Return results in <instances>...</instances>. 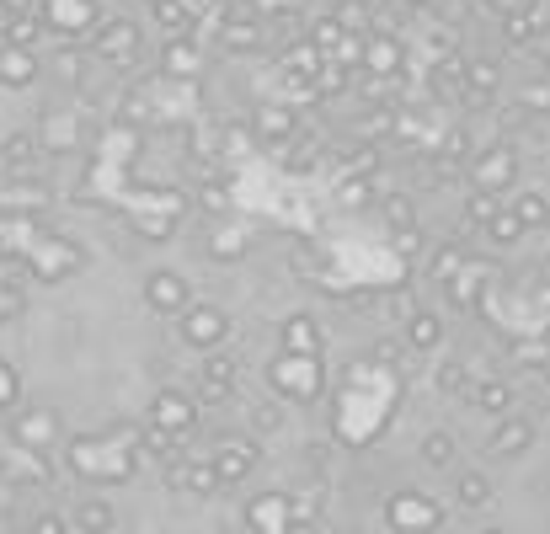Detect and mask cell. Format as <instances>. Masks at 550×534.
<instances>
[{
  "label": "cell",
  "mask_w": 550,
  "mask_h": 534,
  "mask_svg": "<svg viewBox=\"0 0 550 534\" xmlns=\"http://www.w3.org/2000/svg\"><path fill=\"white\" fill-rule=\"evenodd\" d=\"M486 235H492L497 246H513V241H524V225H518V219H513L508 209H497V219L486 225Z\"/></svg>",
  "instance_id": "36"
},
{
  "label": "cell",
  "mask_w": 550,
  "mask_h": 534,
  "mask_svg": "<svg viewBox=\"0 0 550 534\" xmlns=\"http://www.w3.org/2000/svg\"><path fill=\"white\" fill-rule=\"evenodd\" d=\"M54 70L65 75V81H81V59H75V49H65V54H59V59H54Z\"/></svg>",
  "instance_id": "40"
},
{
  "label": "cell",
  "mask_w": 550,
  "mask_h": 534,
  "mask_svg": "<svg viewBox=\"0 0 550 534\" xmlns=\"http://www.w3.org/2000/svg\"><path fill=\"white\" fill-rule=\"evenodd\" d=\"M246 518H251V529H257V534H289V497H262V502H251Z\"/></svg>",
  "instance_id": "19"
},
{
  "label": "cell",
  "mask_w": 550,
  "mask_h": 534,
  "mask_svg": "<svg viewBox=\"0 0 550 534\" xmlns=\"http://www.w3.org/2000/svg\"><path fill=\"white\" fill-rule=\"evenodd\" d=\"M155 428L161 433H171V438H187L193 433V422H198V412H193V401L182 396V390H161V396H155Z\"/></svg>",
  "instance_id": "9"
},
{
  "label": "cell",
  "mask_w": 550,
  "mask_h": 534,
  "mask_svg": "<svg viewBox=\"0 0 550 534\" xmlns=\"http://www.w3.org/2000/svg\"><path fill=\"white\" fill-rule=\"evenodd\" d=\"M385 524L401 529V534H433L438 524H444V508L428 502V497H417V492H396L385 502Z\"/></svg>",
  "instance_id": "2"
},
{
  "label": "cell",
  "mask_w": 550,
  "mask_h": 534,
  "mask_svg": "<svg viewBox=\"0 0 550 534\" xmlns=\"http://www.w3.org/2000/svg\"><path fill=\"white\" fill-rule=\"evenodd\" d=\"M529 444H534V422L529 417H502L492 428V438H486V454H492V460H518V454H529Z\"/></svg>",
  "instance_id": "7"
},
{
  "label": "cell",
  "mask_w": 550,
  "mask_h": 534,
  "mask_svg": "<svg viewBox=\"0 0 550 534\" xmlns=\"http://www.w3.org/2000/svg\"><path fill=\"white\" fill-rule=\"evenodd\" d=\"M225 337H230V316L219 305H187L182 310V342H187V348L214 353Z\"/></svg>",
  "instance_id": "3"
},
{
  "label": "cell",
  "mask_w": 550,
  "mask_h": 534,
  "mask_svg": "<svg viewBox=\"0 0 550 534\" xmlns=\"http://www.w3.org/2000/svg\"><path fill=\"white\" fill-rule=\"evenodd\" d=\"M145 305L155 310V316H182V310L193 305V300H187V284H182V278L161 267V273L145 278Z\"/></svg>",
  "instance_id": "8"
},
{
  "label": "cell",
  "mask_w": 550,
  "mask_h": 534,
  "mask_svg": "<svg viewBox=\"0 0 550 534\" xmlns=\"http://www.w3.org/2000/svg\"><path fill=\"white\" fill-rule=\"evenodd\" d=\"M369 70H380V75H396L401 70V49H396V38H369V54H358Z\"/></svg>",
  "instance_id": "28"
},
{
  "label": "cell",
  "mask_w": 550,
  "mask_h": 534,
  "mask_svg": "<svg viewBox=\"0 0 550 534\" xmlns=\"http://www.w3.org/2000/svg\"><path fill=\"white\" fill-rule=\"evenodd\" d=\"M11 396H17V374H11L6 364H0V406H6Z\"/></svg>",
  "instance_id": "41"
},
{
  "label": "cell",
  "mask_w": 550,
  "mask_h": 534,
  "mask_svg": "<svg viewBox=\"0 0 550 534\" xmlns=\"http://www.w3.org/2000/svg\"><path fill=\"white\" fill-rule=\"evenodd\" d=\"M497 497V486H492V476H486V470H460V476H454V502H460V508H486V502Z\"/></svg>",
  "instance_id": "17"
},
{
  "label": "cell",
  "mask_w": 550,
  "mask_h": 534,
  "mask_svg": "<svg viewBox=\"0 0 550 534\" xmlns=\"http://www.w3.org/2000/svg\"><path fill=\"white\" fill-rule=\"evenodd\" d=\"M198 65H203V54H198L187 38H171V43H166V54H161V70H166V75H193Z\"/></svg>",
  "instance_id": "25"
},
{
  "label": "cell",
  "mask_w": 550,
  "mask_h": 534,
  "mask_svg": "<svg viewBox=\"0 0 550 534\" xmlns=\"http://www.w3.org/2000/svg\"><path fill=\"white\" fill-rule=\"evenodd\" d=\"M380 214H385L390 230H412V225H417V203L406 198V193H385V198H380Z\"/></svg>",
  "instance_id": "29"
},
{
  "label": "cell",
  "mask_w": 550,
  "mask_h": 534,
  "mask_svg": "<svg viewBox=\"0 0 550 534\" xmlns=\"http://www.w3.org/2000/svg\"><path fill=\"white\" fill-rule=\"evenodd\" d=\"M417 454H422V465H428V470H454V460H460V438L444 433V428H433V433H422Z\"/></svg>",
  "instance_id": "16"
},
{
  "label": "cell",
  "mask_w": 550,
  "mask_h": 534,
  "mask_svg": "<svg viewBox=\"0 0 550 534\" xmlns=\"http://www.w3.org/2000/svg\"><path fill=\"white\" fill-rule=\"evenodd\" d=\"M251 428H257V433H278V428H284V406H278V401H251Z\"/></svg>",
  "instance_id": "34"
},
{
  "label": "cell",
  "mask_w": 550,
  "mask_h": 534,
  "mask_svg": "<svg viewBox=\"0 0 550 534\" xmlns=\"http://www.w3.org/2000/svg\"><path fill=\"white\" fill-rule=\"evenodd\" d=\"M38 54L33 49H0V86H11V91H22V86H33L38 81Z\"/></svg>",
  "instance_id": "14"
},
{
  "label": "cell",
  "mask_w": 550,
  "mask_h": 534,
  "mask_svg": "<svg viewBox=\"0 0 550 534\" xmlns=\"http://www.w3.org/2000/svg\"><path fill=\"white\" fill-rule=\"evenodd\" d=\"M214 476L219 486H230V481H246L251 470H257V444L251 438H219V449H214Z\"/></svg>",
  "instance_id": "6"
},
{
  "label": "cell",
  "mask_w": 550,
  "mask_h": 534,
  "mask_svg": "<svg viewBox=\"0 0 550 534\" xmlns=\"http://www.w3.org/2000/svg\"><path fill=\"white\" fill-rule=\"evenodd\" d=\"M401 6H412V11H428V6H438V0H401Z\"/></svg>",
  "instance_id": "43"
},
{
  "label": "cell",
  "mask_w": 550,
  "mask_h": 534,
  "mask_svg": "<svg viewBox=\"0 0 550 534\" xmlns=\"http://www.w3.org/2000/svg\"><path fill=\"white\" fill-rule=\"evenodd\" d=\"M396 246L401 251H422V235L417 230H396Z\"/></svg>",
  "instance_id": "42"
},
{
  "label": "cell",
  "mask_w": 550,
  "mask_h": 534,
  "mask_svg": "<svg viewBox=\"0 0 550 534\" xmlns=\"http://www.w3.org/2000/svg\"><path fill=\"white\" fill-rule=\"evenodd\" d=\"M481 534H508V529H497V524H486V529H481Z\"/></svg>",
  "instance_id": "44"
},
{
  "label": "cell",
  "mask_w": 550,
  "mask_h": 534,
  "mask_svg": "<svg viewBox=\"0 0 550 534\" xmlns=\"http://www.w3.org/2000/svg\"><path fill=\"white\" fill-rule=\"evenodd\" d=\"M470 161H476V134L460 123V129L444 134V150H438V166H433V171H438V177H454V171L470 166Z\"/></svg>",
  "instance_id": "12"
},
{
  "label": "cell",
  "mask_w": 550,
  "mask_h": 534,
  "mask_svg": "<svg viewBox=\"0 0 550 534\" xmlns=\"http://www.w3.org/2000/svg\"><path fill=\"white\" fill-rule=\"evenodd\" d=\"M508 214L524 225V235H529V230H545V225H550V198H545V193H518Z\"/></svg>",
  "instance_id": "23"
},
{
  "label": "cell",
  "mask_w": 550,
  "mask_h": 534,
  "mask_svg": "<svg viewBox=\"0 0 550 534\" xmlns=\"http://www.w3.org/2000/svg\"><path fill=\"white\" fill-rule=\"evenodd\" d=\"M43 433H54V417H49V412H38V422H33V417H22V422H17V444H27V449L49 444Z\"/></svg>",
  "instance_id": "33"
},
{
  "label": "cell",
  "mask_w": 550,
  "mask_h": 534,
  "mask_svg": "<svg viewBox=\"0 0 550 534\" xmlns=\"http://www.w3.org/2000/svg\"><path fill=\"white\" fill-rule=\"evenodd\" d=\"M284 348H289V358H316L321 353V326L310 316H289L284 321Z\"/></svg>",
  "instance_id": "18"
},
{
  "label": "cell",
  "mask_w": 550,
  "mask_h": 534,
  "mask_svg": "<svg viewBox=\"0 0 550 534\" xmlns=\"http://www.w3.org/2000/svg\"><path fill=\"white\" fill-rule=\"evenodd\" d=\"M0 33H6V49H33V43L43 38V17L0 6Z\"/></svg>",
  "instance_id": "13"
},
{
  "label": "cell",
  "mask_w": 550,
  "mask_h": 534,
  "mask_svg": "<svg viewBox=\"0 0 550 534\" xmlns=\"http://www.w3.org/2000/svg\"><path fill=\"white\" fill-rule=\"evenodd\" d=\"M465 171H470V193L502 198L518 182V155H513V145H492V150H481Z\"/></svg>",
  "instance_id": "1"
},
{
  "label": "cell",
  "mask_w": 550,
  "mask_h": 534,
  "mask_svg": "<svg viewBox=\"0 0 550 534\" xmlns=\"http://www.w3.org/2000/svg\"><path fill=\"white\" fill-rule=\"evenodd\" d=\"M43 27H54V33H91L97 27V0H49Z\"/></svg>",
  "instance_id": "10"
},
{
  "label": "cell",
  "mask_w": 550,
  "mask_h": 534,
  "mask_svg": "<svg viewBox=\"0 0 550 534\" xmlns=\"http://www.w3.org/2000/svg\"><path fill=\"white\" fill-rule=\"evenodd\" d=\"M70 524H65V513H38L33 524H27V534H65Z\"/></svg>",
  "instance_id": "37"
},
{
  "label": "cell",
  "mask_w": 550,
  "mask_h": 534,
  "mask_svg": "<svg viewBox=\"0 0 550 534\" xmlns=\"http://www.w3.org/2000/svg\"><path fill=\"white\" fill-rule=\"evenodd\" d=\"M438 390H444V396H454V401L470 396V369L454 364V358H449V364H438Z\"/></svg>",
  "instance_id": "32"
},
{
  "label": "cell",
  "mask_w": 550,
  "mask_h": 534,
  "mask_svg": "<svg viewBox=\"0 0 550 534\" xmlns=\"http://www.w3.org/2000/svg\"><path fill=\"white\" fill-rule=\"evenodd\" d=\"M497 86H502V65H497V59L492 54H465V91H470V97L492 102Z\"/></svg>",
  "instance_id": "11"
},
{
  "label": "cell",
  "mask_w": 550,
  "mask_h": 534,
  "mask_svg": "<svg viewBox=\"0 0 550 534\" xmlns=\"http://www.w3.org/2000/svg\"><path fill=\"white\" fill-rule=\"evenodd\" d=\"M454 262H460V251H454V246H444V251L433 257V267H428V273H433V278H449V273H454Z\"/></svg>",
  "instance_id": "39"
},
{
  "label": "cell",
  "mask_w": 550,
  "mask_h": 534,
  "mask_svg": "<svg viewBox=\"0 0 550 534\" xmlns=\"http://www.w3.org/2000/svg\"><path fill=\"white\" fill-rule=\"evenodd\" d=\"M284 70L294 75V81H310V86H316V75H321V54L300 38V43H294V49L284 54Z\"/></svg>",
  "instance_id": "26"
},
{
  "label": "cell",
  "mask_w": 550,
  "mask_h": 534,
  "mask_svg": "<svg viewBox=\"0 0 550 534\" xmlns=\"http://www.w3.org/2000/svg\"><path fill=\"white\" fill-rule=\"evenodd\" d=\"M534 33H540V11L518 6V11H508V17H502V38H508V43H529Z\"/></svg>",
  "instance_id": "30"
},
{
  "label": "cell",
  "mask_w": 550,
  "mask_h": 534,
  "mask_svg": "<svg viewBox=\"0 0 550 534\" xmlns=\"http://www.w3.org/2000/svg\"><path fill=\"white\" fill-rule=\"evenodd\" d=\"M150 11L171 38H187V27H193V6H187V0H161V6H150Z\"/></svg>",
  "instance_id": "27"
},
{
  "label": "cell",
  "mask_w": 550,
  "mask_h": 534,
  "mask_svg": "<svg viewBox=\"0 0 550 534\" xmlns=\"http://www.w3.org/2000/svg\"><path fill=\"white\" fill-rule=\"evenodd\" d=\"M497 209H502V203L492 198V193H470L465 203H460V235H470V230H486V225H492V219H497Z\"/></svg>",
  "instance_id": "24"
},
{
  "label": "cell",
  "mask_w": 550,
  "mask_h": 534,
  "mask_svg": "<svg viewBox=\"0 0 550 534\" xmlns=\"http://www.w3.org/2000/svg\"><path fill=\"white\" fill-rule=\"evenodd\" d=\"M470 401H476V412H486V417H513V385L508 380H481V385H470Z\"/></svg>",
  "instance_id": "15"
},
{
  "label": "cell",
  "mask_w": 550,
  "mask_h": 534,
  "mask_svg": "<svg viewBox=\"0 0 550 534\" xmlns=\"http://www.w3.org/2000/svg\"><path fill=\"white\" fill-rule=\"evenodd\" d=\"M374 358L390 369H406V353H401V342H374Z\"/></svg>",
  "instance_id": "38"
},
{
  "label": "cell",
  "mask_w": 550,
  "mask_h": 534,
  "mask_svg": "<svg viewBox=\"0 0 550 534\" xmlns=\"http://www.w3.org/2000/svg\"><path fill=\"white\" fill-rule=\"evenodd\" d=\"M235 374H241V364H235L230 353H203V364H198V385H193V401L203 406H219V401H230V390H235Z\"/></svg>",
  "instance_id": "4"
},
{
  "label": "cell",
  "mask_w": 550,
  "mask_h": 534,
  "mask_svg": "<svg viewBox=\"0 0 550 534\" xmlns=\"http://www.w3.org/2000/svg\"><path fill=\"white\" fill-rule=\"evenodd\" d=\"M0 155H6L11 166H33L38 161V134H6V145H0Z\"/></svg>",
  "instance_id": "31"
},
{
  "label": "cell",
  "mask_w": 550,
  "mask_h": 534,
  "mask_svg": "<svg viewBox=\"0 0 550 534\" xmlns=\"http://www.w3.org/2000/svg\"><path fill=\"white\" fill-rule=\"evenodd\" d=\"M438 342H444V321H438L433 310H412V316H406V348L433 353Z\"/></svg>",
  "instance_id": "20"
},
{
  "label": "cell",
  "mask_w": 550,
  "mask_h": 534,
  "mask_svg": "<svg viewBox=\"0 0 550 534\" xmlns=\"http://www.w3.org/2000/svg\"><path fill=\"white\" fill-rule=\"evenodd\" d=\"M91 54L107 59V65H134L139 59V22H129V17L102 22L97 38H91Z\"/></svg>",
  "instance_id": "5"
},
{
  "label": "cell",
  "mask_w": 550,
  "mask_h": 534,
  "mask_svg": "<svg viewBox=\"0 0 550 534\" xmlns=\"http://www.w3.org/2000/svg\"><path fill=\"white\" fill-rule=\"evenodd\" d=\"M513 107H518L524 118H534V113H550V81H545V86H540V81H529V86H524V97H518Z\"/></svg>",
  "instance_id": "35"
},
{
  "label": "cell",
  "mask_w": 550,
  "mask_h": 534,
  "mask_svg": "<svg viewBox=\"0 0 550 534\" xmlns=\"http://www.w3.org/2000/svg\"><path fill=\"white\" fill-rule=\"evenodd\" d=\"M251 129H257V139H267V145H278V139H294V134H300V129H294V113H289V107H257Z\"/></svg>",
  "instance_id": "22"
},
{
  "label": "cell",
  "mask_w": 550,
  "mask_h": 534,
  "mask_svg": "<svg viewBox=\"0 0 550 534\" xmlns=\"http://www.w3.org/2000/svg\"><path fill=\"white\" fill-rule=\"evenodd\" d=\"M75 529H81V534H113V529H118V513H113V502H102V497H86V502H75Z\"/></svg>",
  "instance_id": "21"
}]
</instances>
